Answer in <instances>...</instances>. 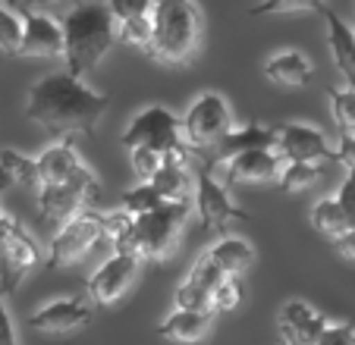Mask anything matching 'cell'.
I'll list each match as a JSON object with an SVG mask.
<instances>
[{"label":"cell","mask_w":355,"mask_h":345,"mask_svg":"<svg viewBox=\"0 0 355 345\" xmlns=\"http://www.w3.org/2000/svg\"><path fill=\"white\" fill-rule=\"evenodd\" d=\"M107 107L110 98L88 88L79 76L51 73L28 88L26 116L51 135L73 139V135H94Z\"/></svg>","instance_id":"1"},{"label":"cell","mask_w":355,"mask_h":345,"mask_svg":"<svg viewBox=\"0 0 355 345\" xmlns=\"http://www.w3.org/2000/svg\"><path fill=\"white\" fill-rule=\"evenodd\" d=\"M151 38L145 53L161 67H189L201 51V10L195 0H155L151 3Z\"/></svg>","instance_id":"2"},{"label":"cell","mask_w":355,"mask_h":345,"mask_svg":"<svg viewBox=\"0 0 355 345\" xmlns=\"http://www.w3.org/2000/svg\"><path fill=\"white\" fill-rule=\"evenodd\" d=\"M63 28V57H67V73L79 76L94 69L107 51L116 44V19L104 7V0H88L76 3L60 19Z\"/></svg>","instance_id":"3"},{"label":"cell","mask_w":355,"mask_h":345,"mask_svg":"<svg viewBox=\"0 0 355 345\" xmlns=\"http://www.w3.org/2000/svg\"><path fill=\"white\" fill-rule=\"evenodd\" d=\"M192 201H167L157 211L139 213L129 220V226L123 229V236L114 242V251L132 254L139 260H167L176 251L182 236V226L189 220Z\"/></svg>","instance_id":"4"},{"label":"cell","mask_w":355,"mask_h":345,"mask_svg":"<svg viewBox=\"0 0 355 345\" xmlns=\"http://www.w3.org/2000/svg\"><path fill=\"white\" fill-rule=\"evenodd\" d=\"M233 129V110L223 100V94L217 91H205L186 107L180 120V135L182 145L192 154H201L208 157L211 148L223 139V135Z\"/></svg>","instance_id":"5"},{"label":"cell","mask_w":355,"mask_h":345,"mask_svg":"<svg viewBox=\"0 0 355 345\" xmlns=\"http://www.w3.org/2000/svg\"><path fill=\"white\" fill-rule=\"evenodd\" d=\"M41 264V248L22 223L0 211V292L13 295L19 283Z\"/></svg>","instance_id":"6"},{"label":"cell","mask_w":355,"mask_h":345,"mask_svg":"<svg viewBox=\"0 0 355 345\" xmlns=\"http://www.w3.org/2000/svg\"><path fill=\"white\" fill-rule=\"evenodd\" d=\"M104 239V217L94 211H79L76 217L63 220L47 245V264L51 267H69L82 260L98 242Z\"/></svg>","instance_id":"7"},{"label":"cell","mask_w":355,"mask_h":345,"mask_svg":"<svg viewBox=\"0 0 355 345\" xmlns=\"http://www.w3.org/2000/svg\"><path fill=\"white\" fill-rule=\"evenodd\" d=\"M101 182L88 166H82L79 172H73L67 182L57 186H38V213L51 223H63V220L76 217L79 211H85V201L98 198Z\"/></svg>","instance_id":"8"},{"label":"cell","mask_w":355,"mask_h":345,"mask_svg":"<svg viewBox=\"0 0 355 345\" xmlns=\"http://www.w3.org/2000/svg\"><path fill=\"white\" fill-rule=\"evenodd\" d=\"M192 207L198 213L201 226L208 229V233H223L230 223H245L248 213L239 211L230 198V188L223 186L220 179L211 176V166L205 163V170L195 172V186H192Z\"/></svg>","instance_id":"9"},{"label":"cell","mask_w":355,"mask_h":345,"mask_svg":"<svg viewBox=\"0 0 355 345\" xmlns=\"http://www.w3.org/2000/svg\"><path fill=\"white\" fill-rule=\"evenodd\" d=\"M123 145L151 148V151H161V154L189 151L180 135V116H173L167 107H145V110L129 123L126 132H123Z\"/></svg>","instance_id":"10"},{"label":"cell","mask_w":355,"mask_h":345,"mask_svg":"<svg viewBox=\"0 0 355 345\" xmlns=\"http://www.w3.org/2000/svg\"><path fill=\"white\" fill-rule=\"evenodd\" d=\"M139 264L141 260L132 258V254L114 251L92 273V279H88V299L101 308L116 305L129 292V285L135 283V276H139Z\"/></svg>","instance_id":"11"},{"label":"cell","mask_w":355,"mask_h":345,"mask_svg":"<svg viewBox=\"0 0 355 345\" xmlns=\"http://www.w3.org/2000/svg\"><path fill=\"white\" fill-rule=\"evenodd\" d=\"M274 151L280 154V160H309V163L336 160V151L330 148L327 135L305 123H277Z\"/></svg>","instance_id":"12"},{"label":"cell","mask_w":355,"mask_h":345,"mask_svg":"<svg viewBox=\"0 0 355 345\" xmlns=\"http://www.w3.org/2000/svg\"><path fill=\"white\" fill-rule=\"evenodd\" d=\"M88 320H92V305L67 295V299H54L35 308L32 317H28V326L35 333H44V336H67V333L82 330Z\"/></svg>","instance_id":"13"},{"label":"cell","mask_w":355,"mask_h":345,"mask_svg":"<svg viewBox=\"0 0 355 345\" xmlns=\"http://www.w3.org/2000/svg\"><path fill=\"white\" fill-rule=\"evenodd\" d=\"M280 339L283 345H318L330 320L302 299H289L280 308Z\"/></svg>","instance_id":"14"},{"label":"cell","mask_w":355,"mask_h":345,"mask_svg":"<svg viewBox=\"0 0 355 345\" xmlns=\"http://www.w3.org/2000/svg\"><path fill=\"white\" fill-rule=\"evenodd\" d=\"M274 145H277V126H270V123H245V126H239V129H230V132L211 148V154L205 157V163L208 166L227 163V160L236 157V154L258 151V148L274 151Z\"/></svg>","instance_id":"15"},{"label":"cell","mask_w":355,"mask_h":345,"mask_svg":"<svg viewBox=\"0 0 355 345\" xmlns=\"http://www.w3.org/2000/svg\"><path fill=\"white\" fill-rule=\"evenodd\" d=\"M223 166V186H239V182H270L280 176V154L277 151H264V148H258V151H242L236 154V157H230Z\"/></svg>","instance_id":"16"},{"label":"cell","mask_w":355,"mask_h":345,"mask_svg":"<svg viewBox=\"0 0 355 345\" xmlns=\"http://www.w3.org/2000/svg\"><path fill=\"white\" fill-rule=\"evenodd\" d=\"M19 57H63V28L51 16L22 13Z\"/></svg>","instance_id":"17"},{"label":"cell","mask_w":355,"mask_h":345,"mask_svg":"<svg viewBox=\"0 0 355 345\" xmlns=\"http://www.w3.org/2000/svg\"><path fill=\"white\" fill-rule=\"evenodd\" d=\"M82 160L76 154L73 141L63 139V141H54L51 148L35 157V172H38V186H57V182H67L73 172L82 170Z\"/></svg>","instance_id":"18"},{"label":"cell","mask_w":355,"mask_h":345,"mask_svg":"<svg viewBox=\"0 0 355 345\" xmlns=\"http://www.w3.org/2000/svg\"><path fill=\"white\" fill-rule=\"evenodd\" d=\"M211 320H214V314L173 308V311L161 320L157 336L167 339V342H176V345H195V342H201V339L211 333Z\"/></svg>","instance_id":"19"},{"label":"cell","mask_w":355,"mask_h":345,"mask_svg":"<svg viewBox=\"0 0 355 345\" xmlns=\"http://www.w3.org/2000/svg\"><path fill=\"white\" fill-rule=\"evenodd\" d=\"M201 254L220 273H227V276H242L245 270L255 267V248L248 245L245 239H239V236H220L214 245L205 248Z\"/></svg>","instance_id":"20"},{"label":"cell","mask_w":355,"mask_h":345,"mask_svg":"<svg viewBox=\"0 0 355 345\" xmlns=\"http://www.w3.org/2000/svg\"><path fill=\"white\" fill-rule=\"evenodd\" d=\"M324 19H327V44L334 53L336 69L343 73L349 88H355V32L334 13L330 7H324Z\"/></svg>","instance_id":"21"},{"label":"cell","mask_w":355,"mask_h":345,"mask_svg":"<svg viewBox=\"0 0 355 345\" xmlns=\"http://www.w3.org/2000/svg\"><path fill=\"white\" fill-rule=\"evenodd\" d=\"M264 76L280 88H305L311 82V60L302 51L289 47L264 63Z\"/></svg>","instance_id":"22"},{"label":"cell","mask_w":355,"mask_h":345,"mask_svg":"<svg viewBox=\"0 0 355 345\" xmlns=\"http://www.w3.org/2000/svg\"><path fill=\"white\" fill-rule=\"evenodd\" d=\"M309 220H311V226H315L318 233L327 236L330 242H334L336 236H343L346 229H352V220L346 217V211L340 207L336 198H321L315 207H311Z\"/></svg>","instance_id":"23"},{"label":"cell","mask_w":355,"mask_h":345,"mask_svg":"<svg viewBox=\"0 0 355 345\" xmlns=\"http://www.w3.org/2000/svg\"><path fill=\"white\" fill-rule=\"evenodd\" d=\"M318 176H321V166L318 163H309V160H283L277 182H280L283 192H305V188H311L318 182Z\"/></svg>","instance_id":"24"},{"label":"cell","mask_w":355,"mask_h":345,"mask_svg":"<svg viewBox=\"0 0 355 345\" xmlns=\"http://www.w3.org/2000/svg\"><path fill=\"white\" fill-rule=\"evenodd\" d=\"M327 0H258L248 7L252 16H286V13H324Z\"/></svg>","instance_id":"25"},{"label":"cell","mask_w":355,"mask_h":345,"mask_svg":"<svg viewBox=\"0 0 355 345\" xmlns=\"http://www.w3.org/2000/svg\"><path fill=\"white\" fill-rule=\"evenodd\" d=\"M330 110L340 132H355V88H330Z\"/></svg>","instance_id":"26"},{"label":"cell","mask_w":355,"mask_h":345,"mask_svg":"<svg viewBox=\"0 0 355 345\" xmlns=\"http://www.w3.org/2000/svg\"><path fill=\"white\" fill-rule=\"evenodd\" d=\"M19 44H22V13L0 3V53L19 57Z\"/></svg>","instance_id":"27"},{"label":"cell","mask_w":355,"mask_h":345,"mask_svg":"<svg viewBox=\"0 0 355 345\" xmlns=\"http://www.w3.org/2000/svg\"><path fill=\"white\" fill-rule=\"evenodd\" d=\"M0 166L13 176V182L22 186H38V172H35V157H26L16 148H0Z\"/></svg>","instance_id":"28"},{"label":"cell","mask_w":355,"mask_h":345,"mask_svg":"<svg viewBox=\"0 0 355 345\" xmlns=\"http://www.w3.org/2000/svg\"><path fill=\"white\" fill-rule=\"evenodd\" d=\"M161 204H167V201H164L161 195L155 192V186H151V182H139L135 188L123 192V207H120V211H126V213H132V217H139V213L157 211Z\"/></svg>","instance_id":"29"},{"label":"cell","mask_w":355,"mask_h":345,"mask_svg":"<svg viewBox=\"0 0 355 345\" xmlns=\"http://www.w3.org/2000/svg\"><path fill=\"white\" fill-rule=\"evenodd\" d=\"M239 301H242L239 276H223L220 283L211 289V314H230L239 308Z\"/></svg>","instance_id":"30"},{"label":"cell","mask_w":355,"mask_h":345,"mask_svg":"<svg viewBox=\"0 0 355 345\" xmlns=\"http://www.w3.org/2000/svg\"><path fill=\"white\" fill-rule=\"evenodd\" d=\"M164 157H167V154L151 151V148H129V166H132L135 179H139V182H151V176L161 170Z\"/></svg>","instance_id":"31"},{"label":"cell","mask_w":355,"mask_h":345,"mask_svg":"<svg viewBox=\"0 0 355 345\" xmlns=\"http://www.w3.org/2000/svg\"><path fill=\"white\" fill-rule=\"evenodd\" d=\"M173 301H176V308H182V311H201V314H211V292L198 289V285L189 283V279H182V283L176 285Z\"/></svg>","instance_id":"32"},{"label":"cell","mask_w":355,"mask_h":345,"mask_svg":"<svg viewBox=\"0 0 355 345\" xmlns=\"http://www.w3.org/2000/svg\"><path fill=\"white\" fill-rule=\"evenodd\" d=\"M148 38H151V22H148V16L116 22V44H129V47H141V51H145Z\"/></svg>","instance_id":"33"},{"label":"cell","mask_w":355,"mask_h":345,"mask_svg":"<svg viewBox=\"0 0 355 345\" xmlns=\"http://www.w3.org/2000/svg\"><path fill=\"white\" fill-rule=\"evenodd\" d=\"M151 3L155 0H104V7L110 10L116 22H126V19H141V16L151 13Z\"/></svg>","instance_id":"34"},{"label":"cell","mask_w":355,"mask_h":345,"mask_svg":"<svg viewBox=\"0 0 355 345\" xmlns=\"http://www.w3.org/2000/svg\"><path fill=\"white\" fill-rule=\"evenodd\" d=\"M223 276H227V273H220L208 258H205V254H198V260L192 264V270H189L186 279H189V283H195L198 289H205V292H211V289H214Z\"/></svg>","instance_id":"35"},{"label":"cell","mask_w":355,"mask_h":345,"mask_svg":"<svg viewBox=\"0 0 355 345\" xmlns=\"http://www.w3.org/2000/svg\"><path fill=\"white\" fill-rule=\"evenodd\" d=\"M79 0H19L16 13H41V16H57V13H69Z\"/></svg>","instance_id":"36"},{"label":"cell","mask_w":355,"mask_h":345,"mask_svg":"<svg viewBox=\"0 0 355 345\" xmlns=\"http://www.w3.org/2000/svg\"><path fill=\"white\" fill-rule=\"evenodd\" d=\"M318 345H355V326L352 324H327Z\"/></svg>","instance_id":"37"},{"label":"cell","mask_w":355,"mask_h":345,"mask_svg":"<svg viewBox=\"0 0 355 345\" xmlns=\"http://www.w3.org/2000/svg\"><path fill=\"white\" fill-rule=\"evenodd\" d=\"M334 198L340 201V207L346 211V217L352 220V226H355V172H346V179H343L340 192H336Z\"/></svg>","instance_id":"38"},{"label":"cell","mask_w":355,"mask_h":345,"mask_svg":"<svg viewBox=\"0 0 355 345\" xmlns=\"http://www.w3.org/2000/svg\"><path fill=\"white\" fill-rule=\"evenodd\" d=\"M334 151H336V160H340L349 172H355V132H340V145H336Z\"/></svg>","instance_id":"39"},{"label":"cell","mask_w":355,"mask_h":345,"mask_svg":"<svg viewBox=\"0 0 355 345\" xmlns=\"http://www.w3.org/2000/svg\"><path fill=\"white\" fill-rule=\"evenodd\" d=\"M7 295L0 292V345H19V336H16V326H13V317L7 311Z\"/></svg>","instance_id":"40"},{"label":"cell","mask_w":355,"mask_h":345,"mask_svg":"<svg viewBox=\"0 0 355 345\" xmlns=\"http://www.w3.org/2000/svg\"><path fill=\"white\" fill-rule=\"evenodd\" d=\"M334 245H336V251H340L343 258L355 260V226H352V229H346V233H343V236H336V239H334Z\"/></svg>","instance_id":"41"},{"label":"cell","mask_w":355,"mask_h":345,"mask_svg":"<svg viewBox=\"0 0 355 345\" xmlns=\"http://www.w3.org/2000/svg\"><path fill=\"white\" fill-rule=\"evenodd\" d=\"M13 186H16V182H13V176H10V172L3 170V166H0V195L7 192V188H13Z\"/></svg>","instance_id":"42"},{"label":"cell","mask_w":355,"mask_h":345,"mask_svg":"<svg viewBox=\"0 0 355 345\" xmlns=\"http://www.w3.org/2000/svg\"><path fill=\"white\" fill-rule=\"evenodd\" d=\"M16 3H19V0H7V7H13V10H16Z\"/></svg>","instance_id":"43"}]
</instances>
